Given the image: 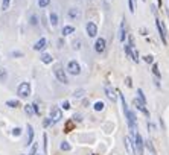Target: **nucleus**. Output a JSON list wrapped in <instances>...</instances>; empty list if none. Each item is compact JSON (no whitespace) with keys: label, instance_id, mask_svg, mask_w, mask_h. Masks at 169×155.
I'll use <instances>...</instances> for the list:
<instances>
[{"label":"nucleus","instance_id":"obj_19","mask_svg":"<svg viewBox=\"0 0 169 155\" xmlns=\"http://www.w3.org/2000/svg\"><path fill=\"white\" fill-rule=\"evenodd\" d=\"M75 32V27L73 26H64L63 27V35H70Z\"/></svg>","mask_w":169,"mask_h":155},{"label":"nucleus","instance_id":"obj_46","mask_svg":"<svg viewBox=\"0 0 169 155\" xmlns=\"http://www.w3.org/2000/svg\"><path fill=\"white\" fill-rule=\"evenodd\" d=\"M37 155H41V154H37Z\"/></svg>","mask_w":169,"mask_h":155},{"label":"nucleus","instance_id":"obj_16","mask_svg":"<svg viewBox=\"0 0 169 155\" xmlns=\"http://www.w3.org/2000/svg\"><path fill=\"white\" fill-rule=\"evenodd\" d=\"M49 20H50V24L55 27V26L58 24V15H57L55 12H50V14H49Z\"/></svg>","mask_w":169,"mask_h":155},{"label":"nucleus","instance_id":"obj_29","mask_svg":"<svg viewBox=\"0 0 169 155\" xmlns=\"http://www.w3.org/2000/svg\"><path fill=\"white\" fill-rule=\"evenodd\" d=\"M145 146H146V148H148L151 152H153V154H155V149H154V146H153V143H151L149 140H148V141H145Z\"/></svg>","mask_w":169,"mask_h":155},{"label":"nucleus","instance_id":"obj_36","mask_svg":"<svg viewBox=\"0 0 169 155\" xmlns=\"http://www.w3.org/2000/svg\"><path fill=\"white\" fill-rule=\"evenodd\" d=\"M128 9H130V12H134V3H132V0H128Z\"/></svg>","mask_w":169,"mask_h":155},{"label":"nucleus","instance_id":"obj_9","mask_svg":"<svg viewBox=\"0 0 169 155\" xmlns=\"http://www.w3.org/2000/svg\"><path fill=\"white\" fill-rule=\"evenodd\" d=\"M105 47H107V41H105V38H97L96 40V43H95V50H96V53H104L105 52Z\"/></svg>","mask_w":169,"mask_h":155},{"label":"nucleus","instance_id":"obj_4","mask_svg":"<svg viewBox=\"0 0 169 155\" xmlns=\"http://www.w3.org/2000/svg\"><path fill=\"white\" fill-rule=\"evenodd\" d=\"M143 146H145V143L142 140V135L139 132H136L134 134V148H136L137 155H143Z\"/></svg>","mask_w":169,"mask_h":155},{"label":"nucleus","instance_id":"obj_32","mask_svg":"<svg viewBox=\"0 0 169 155\" xmlns=\"http://www.w3.org/2000/svg\"><path fill=\"white\" fill-rule=\"evenodd\" d=\"M43 141H44V143H43V148H44V152H47V135H46V134L43 135Z\"/></svg>","mask_w":169,"mask_h":155},{"label":"nucleus","instance_id":"obj_27","mask_svg":"<svg viewBox=\"0 0 169 155\" xmlns=\"http://www.w3.org/2000/svg\"><path fill=\"white\" fill-rule=\"evenodd\" d=\"M9 3H11V0H2V9L3 11H6V9L9 8Z\"/></svg>","mask_w":169,"mask_h":155},{"label":"nucleus","instance_id":"obj_12","mask_svg":"<svg viewBox=\"0 0 169 155\" xmlns=\"http://www.w3.org/2000/svg\"><path fill=\"white\" fill-rule=\"evenodd\" d=\"M125 148H127V151H128V154L130 155H134L136 152H134V141H131V139L130 137H125Z\"/></svg>","mask_w":169,"mask_h":155},{"label":"nucleus","instance_id":"obj_45","mask_svg":"<svg viewBox=\"0 0 169 155\" xmlns=\"http://www.w3.org/2000/svg\"><path fill=\"white\" fill-rule=\"evenodd\" d=\"M157 3H158V6H162V0H157Z\"/></svg>","mask_w":169,"mask_h":155},{"label":"nucleus","instance_id":"obj_20","mask_svg":"<svg viewBox=\"0 0 169 155\" xmlns=\"http://www.w3.org/2000/svg\"><path fill=\"white\" fill-rule=\"evenodd\" d=\"M6 106L17 108V106H20V102H19V100H6Z\"/></svg>","mask_w":169,"mask_h":155},{"label":"nucleus","instance_id":"obj_5","mask_svg":"<svg viewBox=\"0 0 169 155\" xmlns=\"http://www.w3.org/2000/svg\"><path fill=\"white\" fill-rule=\"evenodd\" d=\"M67 73H70V75H73V76H78L79 73H81V66H79L76 61H70L67 64Z\"/></svg>","mask_w":169,"mask_h":155},{"label":"nucleus","instance_id":"obj_42","mask_svg":"<svg viewBox=\"0 0 169 155\" xmlns=\"http://www.w3.org/2000/svg\"><path fill=\"white\" fill-rule=\"evenodd\" d=\"M63 108H64V109H69V108H70V104L67 102V100H64V102H63Z\"/></svg>","mask_w":169,"mask_h":155},{"label":"nucleus","instance_id":"obj_17","mask_svg":"<svg viewBox=\"0 0 169 155\" xmlns=\"http://www.w3.org/2000/svg\"><path fill=\"white\" fill-rule=\"evenodd\" d=\"M52 55H49V53H43L41 55V62H44V64H50L52 62Z\"/></svg>","mask_w":169,"mask_h":155},{"label":"nucleus","instance_id":"obj_39","mask_svg":"<svg viewBox=\"0 0 169 155\" xmlns=\"http://www.w3.org/2000/svg\"><path fill=\"white\" fill-rule=\"evenodd\" d=\"M32 106H34L35 114H40V108H38V105H37V104H32Z\"/></svg>","mask_w":169,"mask_h":155},{"label":"nucleus","instance_id":"obj_15","mask_svg":"<svg viewBox=\"0 0 169 155\" xmlns=\"http://www.w3.org/2000/svg\"><path fill=\"white\" fill-rule=\"evenodd\" d=\"M32 141H34V128L32 125H28V141H26V146L32 144Z\"/></svg>","mask_w":169,"mask_h":155},{"label":"nucleus","instance_id":"obj_3","mask_svg":"<svg viewBox=\"0 0 169 155\" xmlns=\"http://www.w3.org/2000/svg\"><path fill=\"white\" fill-rule=\"evenodd\" d=\"M53 73H55V76H57V79L61 82V84H69V79H67V75H66V71H64V69L61 67V66H57L55 67V70H53Z\"/></svg>","mask_w":169,"mask_h":155},{"label":"nucleus","instance_id":"obj_26","mask_svg":"<svg viewBox=\"0 0 169 155\" xmlns=\"http://www.w3.org/2000/svg\"><path fill=\"white\" fill-rule=\"evenodd\" d=\"M50 5V0H38V6L40 8H46Z\"/></svg>","mask_w":169,"mask_h":155},{"label":"nucleus","instance_id":"obj_14","mask_svg":"<svg viewBox=\"0 0 169 155\" xmlns=\"http://www.w3.org/2000/svg\"><path fill=\"white\" fill-rule=\"evenodd\" d=\"M69 17L72 18V20H76V18L81 17V11H79L78 8H70L69 9Z\"/></svg>","mask_w":169,"mask_h":155},{"label":"nucleus","instance_id":"obj_7","mask_svg":"<svg viewBox=\"0 0 169 155\" xmlns=\"http://www.w3.org/2000/svg\"><path fill=\"white\" fill-rule=\"evenodd\" d=\"M132 105H134V106L139 109L140 113H143L146 117H149V111L146 109V104H143L140 99H134V100H132Z\"/></svg>","mask_w":169,"mask_h":155},{"label":"nucleus","instance_id":"obj_21","mask_svg":"<svg viewBox=\"0 0 169 155\" xmlns=\"http://www.w3.org/2000/svg\"><path fill=\"white\" fill-rule=\"evenodd\" d=\"M153 73H154V76H155L157 79L162 78V75H160V70H158V66H157V64H153Z\"/></svg>","mask_w":169,"mask_h":155},{"label":"nucleus","instance_id":"obj_34","mask_svg":"<svg viewBox=\"0 0 169 155\" xmlns=\"http://www.w3.org/2000/svg\"><path fill=\"white\" fill-rule=\"evenodd\" d=\"M73 49H75V50H79V49H81V41H79V40L73 41Z\"/></svg>","mask_w":169,"mask_h":155},{"label":"nucleus","instance_id":"obj_22","mask_svg":"<svg viewBox=\"0 0 169 155\" xmlns=\"http://www.w3.org/2000/svg\"><path fill=\"white\" fill-rule=\"evenodd\" d=\"M24 113L28 114V116L35 114V111H34V106H32V105H24Z\"/></svg>","mask_w":169,"mask_h":155},{"label":"nucleus","instance_id":"obj_44","mask_svg":"<svg viewBox=\"0 0 169 155\" xmlns=\"http://www.w3.org/2000/svg\"><path fill=\"white\" fill-rule=\"evenodd\" d=\"M0 79H2V81H5V79H6V73H5V71L0 73Z\"/></svg>","mask_w":169,"mask_h":155},{"label":"nucleus","instance_id":"obj_2","mask_svg":"<svg viewBox=\"0 0 169 155\" xmlns=\"http://www.w3.org/2000/svg\"><path fill=\"white\" fill-rule=\"evenodd\" d=\"M61 119H63V113H61V109H59L58 106H52V109H50V120H52V125L59 123Z\"/></svg>","mask_w":169,"mask_h":155},{"label":"nucleus","instance_id":"obj_38","mask_svg":"<svg viewBox=\"0 0 169 155\" xmlns=\"http://www.w3.org/2000/svg\"><path fill=\"white\" fill-rule=\"evenodd\" d=\"M132 61L139 62V52H134V55H132Z\"/></svg>","mask_w":169,"mask_h":155},{"label":"nucleus","instance_id":"obj_37","mask_svg":"<svg viewBox=\"0 0 169 155\" xmlns=\"http://www.w3.org/2000/svg\"><path fill=\"white\" fill-rule=\"evenodd\" d=\"M73 120H75V122H81V120H82V116H81V114H75V116H73Z\"/></svg>","mask_w":169,"mask_h":155},{"label":"nucleus","instance_id":"obj_8","mask_svg":"<svg viewBox=\"0 0 169 155\" xmlns=\"http://www.w3.org/2000/svg\"><path fill=\"white\" fill-rule=\"evenodd\" d=\"M85 31H87V35H88V36L95 38V36L97 35V26H96V23L88 21V23L85 24Z\"/></svg>","mask_w":169,"mask_h":155},{"label":"nucleus","instance_id":"obj_23","mask_svg":"<svg viewBox=\"0 0 169 155\" xmlns=\"http://www.w3.org/2000/svg\"><path fill=\"white\" fill-rule=\"evenodd\" d=\"M59 148H61V151H70V149H72V146L69 144V141H63L59 144Z\"/></svg>","mask_w":169,"mask_h":155},{"label":"nucleus","instance_id":"obj_41","mask_svg":"<svg viewBox=\"0 0 169 155\" xmlns=\"http://www.w3.org/2000/svg\"><path fill=\"white\" fill-rule=\"evenodd\" d=\"M125 82H127V87H130V88L132 87V82H131V78H130V76L125 79Z\"/></svg>","mask_w":169,"mask_h":155},{"label":"nucleus","instance_id":"obj_11","mask_svg":"<svg viewBox=\"0 0 169 155\" xmlns=\"http://www.w3.org/2000/svg\"><path fill=\"white\" fill-rule=\"evenodd\" d=\"M47 47V40L46 38H40L37 43L34 44V50H37V52H41Z\"/></svg>","mask_w":169,"mask_h":155},{"label":"nucleus","instance_id":"obj_10","mask_svg":"<svg viewBox=\"0 0 169 155\" xmlns=\"http://www.w3.org/2000/svg\"><path fill=\"white\" fill-rule=\"evenodd\" d=\"M105 94H107V97H108L110 100H117V97H119V91H116L114 88H111L110 85H105Z\"/></svg>","mask_w":169,"mask_h":155},{"label":"nucleus","instance_id":"obj_1","mask_svg":"<svg viewBox=\"0 0 169 155\" xmlns=\"http://www.w3.org/2000/svg\"><path fill=\"white\" fill-rule=\"evenodd\" d=\"M17 94H19L21 99L28 97L31 94V85H29V82H21V84L19 85V88H17Z\"/></svg>","mask_w":169,"mask_h":155},{"label":"nucleus","instance_id":"obj_33","mask_svg":"<svg viewBox=\"0 0 169 155\" xmlns=\"http://www.w3.org/2000/svg\"><path fill=\"white\" fill-rule=\"evenodd\" d=\"M20 134H21V128H14V129H12V135L19 137Z\"/></svg>","mask_w":169,"mask_h":155},{"label":"nucleus","instance_id":"obj_13","mask_svg":"<svg viewBox=\"0 0 169 155\" xmlns=\"http://www.w3.org/2000/svg\"><path fill=\"white\" fill-rule=\"evenodd\" d=\"M127 38V32H125V20L120 23V29H119V41L120 43H125Z\"/></svg>","mask_w":169,"mask_h":155},{"label":"nucleus","instance_id":"obj_6","mask_svg":"<svg viewBox=\"0 0 169 155\" xmlns=\"http://www.w3.org/2000/svg\"><path fill=\"white\" fill-rule=\"evenodd\" d=\"M155 24H157V31H158V35H160V38H162V43L163 44H166L168 43V40H166V29H165V24H163V21L162 20H155Z\"/></svg>","mask_w":169,"mask_h":155},{"label":"nucleus","instance_id":"obj_35","mask_svg":"<svg viewBox=\"0 0 169 155\" xmlns=\"http://www.w3.org/2000/svg\"><path fill=\"white\" fill-rule=\"evenodd\" d=\"M43 125L46 126V128H47V126H50V125H52V120H50V117H47V119H44V120H43Z\"/></svg>","mask_w":169,"mask_h":155},{"label":"nucleus","instance_id":"obj_40","mask_svg":"<svg viewBox=\"0 0 169 155\" xmlns=\"http://www.w3.org/2000/svg\"><path fill=\"white\" fill-rule=\"evenodd\" d=\"M31 155H37V144H34V146H32V149H31Z\"/></svg>","mask_w":169,"mask_h":155},{"label":"nucleus","instance_id":"obj_25","mask_svg":"<svg viewBox=\"0 0 169 155\" xmlns=\"http://www.w3.org/2000/svg\"><path fill=\"white\" fill-rule=\"evenodd\" d=\"M137 94H139V99L142 100V102H143V104H146V99H145V94H143V90H142V88H139V90H137Z\"/></svg>","mask_w":169,"mask_h":155},{"label":"nucleus","instance_id":"obj_31","mask_svg":"<svg viewBox=\"0 0 169 155\" xmlns=\"http://www.w3.org/2000/svg\"><path fill=\"white\" fill-rule=\"evenodd\" d=\"M143 59H145V62H148V64H153V62H154L153 55H146V56H143Z\"/></svg>","mask_w":169,"mask_h":155},{"label":"nucleus","instance_id":"obj_28","mask_svg":"<svg viewBox=\"0 0 169 155\" xmlns=\"http://www.w3.org/2000/svg\"><path fill=\"white\" fill-rule=\"evenodd\" d=\"M84 93H85V91L81 88V90H76L75 91V93H73V97H82L84 96Z\"/></svg>","mask_w":169,"mask_h":155},{"label":"nucleus","instance_id":"obj_18","mask_svg":"<svg viewBox=\"0 0 169 155\" xmlns=\"http://www.w3.org/2000/svg\"><path fill=\"white\" fill-rule=\"evenodd\" d=\"M123 49H125L127 56L132 59V55H134V52H132V47H131V46H130V44H125V46H123Z\"/></svg>","mask_w":169,"mask_h":155},{"label":"nucleus","instance_id":"obj_30","mask_svg":"<svg viewBox=\"0 0 169 155\" xmlns=\"http://www.w3.org/2000/svg\"><path fill=\"white\" fill-rule=\"evenodd\" d=\"M31 24H32V26H37V24H38V18H37V15H35V14L31 15Z\"/></svg>","mask_w":169,"mask_h":155},{"label":"nucleus","instance_id":"obj_43","mask_svg":"<svg viewBox=\"0 0 169 155\" xmlns=\"http://www.w3.org/2000/svg\"><path fill=\"white\" fill-rule=\"evenodd\" d=\"M11 55H12V56H23V53H21V52H12Z\"/></svg>","mask_w":169,"mask_h":155},{"label":"nucleus","instance_id":"obj_24","mask_svg":"<svg viewBox=\"0 0 169 155\" xmlns=\"http://www.w3.org/2000/svg\"><path fill=\"white\" fill-rule=\"evenodd\" d=\"M104 102H101V100H99V102H96L95 104V111H102V109H104Z\"/></svg>","mask_w":169,"mask_h":155}]
</instances>
